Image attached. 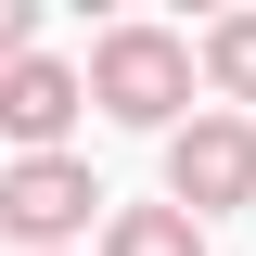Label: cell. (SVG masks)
<instances>
[{
  "label": "cell",
  "mask_w": 256,
  "mask_h": 256,
  "mask_svg": "<svg viewBox=\"0 0 256 256\" xmlns=\"http://www.w3.org/2000/svg\"><path fill=\"white\" fill-rule=\"evenodd\" d=\"M77 90H90L102 116H128V128H180V102H192V38H166V26H102Z\"/></svg>",
  "instance_id": "cell-1"
},
{
  "label": "cell",
  "mask_w": 256,
  "mask_h": 256,
  "mask_svg": "<svg viewBox=\"0 0 256 256\" xmlns=\"http://www.w3.org/2000/svg\"><path fill=\"white\" fill-rule=\"evenodd\" d=\"M244 192H256V128H244V116H192V128H166V205H180L192 230L230 218Z\"/></svg>",
  "instance_id": "cell-2"
},
{
  "label": "cell",
  "mask_w": 256,
  "mask_h": 256,
  "mask_svg": "<svg viewBox=\"0 0 256 256\" xmlns=\"http://www.w3.org/2000/svg\"><path fill=\"white\" fill-rule=\"evenodd\" d=\"M90 205H102V180L77 154H13L0 166V230H13L26 256H64L77 230H90Z\"/></svg>",
  "instance_id": "cell-3"
},
{
  "label": "cell",
  "mask_w": 256,
  "mask_h": 256,
  "mask_svg": "<svg viewBox=\"0 0 256 256\" xmlns=\"http://www.w3.org/2000/svg\"><path fill=\"white\" fill-rule=\"evenodd\" d=\"M77 64H52V52H26V64H0V141L13 154H64V128H77Z\"/></svg>",
  "instance_id": "cell-4"
},
{
  "label": "cell",
  "mask_w": 256,
  "mask_h": 256,
  "mask_svg": "<svg viewBox=\"0 0 256 256\" xmlns=\"http://www.w3.org/2000/svg\"><path fill=\"white\" fill-rule=\"evenodd\" d=\"M102 256H205V230H192L180 205H116V218H102Z\"/></svg>",
  "instance_id": "cell-5"
},
{
  "label": "cell",
  "mask_w": 256,
  "mask_h": 256,
  "mask_svg": "<svg viewBox=\"0 0 256 256\" xmlns=\"http://www.w3.org/2000/svg\"><path fill=\"white\" fill-rule=\"evenodd\" d=\"M205 77H218V102H256V13H218V26H205Z\"/></svg>",
  "instance_id": "cell-6"
},
{
  "label": "cell",
  "mask_w": 256,
  "mask_h": 256,
  "mask_svg": "<svg viewBox=\"0 0 256 256\" xmlns=\"http://www.w3.org/2000/svg\"><path fill=\"white\" fill-rule=\"evenodd\" d=\"M38 52V0H0V64H26Z\"/></svg>",
  "instance_id": "cell-7"
}]
</instances>
